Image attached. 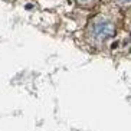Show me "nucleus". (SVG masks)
I'll return each mask as SVG.
<instances>
[{"label": "nucleus", "instance_id": "f257e3e1", "mask_svg": "<svg viewBox=\"0 0 131 131\" xmlns=\"http://www.w3.org/2000/svg\"><path fill=\"white\" fill-rule=\"evenodd\" d=\"M114 25L107 19H96L89 25V36L96 42H104L114 36Z\"/></svg>", "mask_w": 131, "mask_h": 131}, {"label": "nucleus", "instance_id": "f03ea898", "mask_svg": "<svg viewBox=\"0 0 131 131\" xmlns=\"http://www.w3.org/2000/svg\"><path fill=\"white\" fill-rule=\"evenodd\" d=\"M121 2H125V3H130L131 0H121Z\"/></svg>", "mask_w": 131, "mask_h": 131}, {"label": "nucleus", "instance_id": "7ed1b4c3", "mask_svg": "<svg viewBox=\"0 0 131 131\" xmlns=\"http://www.w3.org/2000/svg\"><path fill=\"white\" fill-rule=\"evenodd\" d=\"M81 2H85V0H81Z\"/></svg>", "mask_w": 131, "mask_h": 131}]
</instances>
